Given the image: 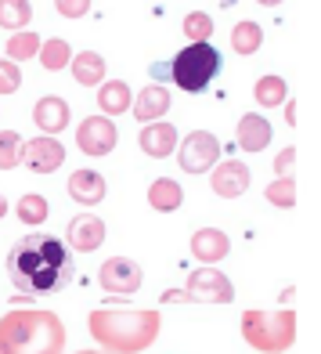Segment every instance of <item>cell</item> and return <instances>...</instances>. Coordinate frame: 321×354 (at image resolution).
Listing matches in <instances>:
<instances>
[{"instance_id": "6da1fadb", "label": "cell", "mask_w": 321, "mask_h": 354, "mask_svg": "<svg viewBox=\"0 0 321 354\" xmlns=\"http://www.w3.org/2000/svg\"><path fill=\"white\" fill-rule=\"evenodd\" d=\"M8 275L22 293H58L76 275L69 246L55 235H26L8 253Z\"/></svg>"}, {"instance_id": "7a4b0ae2", "label": "cell", "mask_w": 321, "mask_h": 354, "mask_svg": "<svg viewBox=\"0 0 321 354\" xmlns=\"http://www.w3.org/2000/svg\"><path fill=\"white\" fill-rule=\"evenodd\" d=\"M87 329L101 344V354H141L159 340L163 315L155 308H98L87 315Z\"/></svg>"}, {"instance_id": "3957f363", "label": "cell", "mask_w": 321, "mask_h": 354, "mask_svg": "<svg viewBox=\"0 0 321 354\" xmlns=\"http://www.w3.org/2000/svg\"><path fill=\"white\" fill-rule=\"evenodd\" d=\"M66 326L55 311L22 308L0 318V354H61Z\"/></svg>"}, {"instance_id": "277c9868", "label": "cell", "mask_w": 321, "mask_h": 354, "mask_svg": "<svg viewBox=\"0 0 321 354\" xmlns=\"http://www.w3.org/2000/svg\"><path fill=\"white\" fill-rule=\"evenodd\" d=\"M242 336L260 354H285L296 344V311L293 308H282V311L253 308L242 315Z\"/></svg>"}, {"instance_id": "5b68a950", "label": "cell", "mask_w": 321, "mask_h": 354, "mask_svg": "<svg viewBox=\"0 0 321 354\" xmlns=\"http://www.w3.org/2000/svg\"><path fill=\"white\" fill-rule=\"evenodd\" d=\"M220 73V55L210 44H188L170 58V84H177L184 94H202Z\"/></svg>"}, {"instance_id": "8992f818", "label": "cell", "mask_w": 321, "mask_h": 354, "mask_svg": "<svg viewBox=\"0 0 321 354\" xmlns=\"http://www.w3.org/2000/svg\"><path fill=\"white\" fill-rule=\"evenodd\" d=\"M181 293H184L188 304H202V308H210V304H231L235 300V286H231V279L224 275L220 268H199V271H191V275H188Z\"/></svg>"}, {"instance_id": "52a82bcc", "label": "cell", "mask_w": 321, "mask_h": 354, "mask_svg": "<svg viewBox=\"0 0 321 354\" xmlns=\"http://www.w3.org/2000/svg\"><path fill=\"white\" fill-rule=\"evenodd\" d=\"M220 141L210 131H191L184 141H177V167L184 174H206L217 167Z\"/></svg>"}, {"instance_id": "ba28073f", "label": "cell", "mask_w": 321, "mask_h": 354, "mask_svg": "<svg viewBox=\"0 0 321 354\" xmlns=\"http://www.w3.org/2000/svg\"><path fill=\"white\" fill-rule=\"evenodd\" d=\"M116 141H119V131H116V123H112L108 116H87L84 123L76 127V149L90 156V159H101L108 156L112 149H116Z\"/></svg>"}, {"instance_id": "9c48e42d", "label": "cell", "mask_w": 321, "mask_h": 354, "mask_svg": "<svg viewBox=\"0 0 321 354\" xmlns=\"http://www.w3.org/2000/svg\"><path fill=\"white\" fill-rule=\"evenodd\" d=\"M144 282V271L137 261H130V257H108V261L101 264L98 271V286L105 289V293H119V297H134L137 289Z\"/></svg>"}, {"instance_id": "30bf717a", "label": "cell", "mask_w": 321, "mask_h": 354, "mask_svg": "<svg viewBox=\"0 0 321 354\" xmlns=\"http://www.w3.org/2000/svg\"><path fill=\"white\" fill-rule=\"evenodd\" d=\"M22 163L33 174H55L61 163H66V145L58 138H33L22 145Z\"/></svg>"}, {"instance_id": "8fae6325", "label": "cell", "mask_w": 321, "mask_h": 354, "mask_svg": "<svg viewBox=\"0 0 321 354\" xmlns=\"http://www.w3.org/2000/svg\"><path fill=\"white\" fill-rule=\"evenodd\" d=\"M105 221L101 217H94V214H76L69 221V228H66V243L69 250H79V253H94V250H101L105 243Z\"/></svg>"}, {"instance_id": "7c38bea8", "label": "cell", "mask_w": 321, "mask_h": 354, "mask_svg": "<svg viewBox=\"0 0 321 354\" xmlns=\"http://www.w3.org/2000/svg\"><path fill=\"white\" fill-rule=\"evenodd\" d=\"M228 253H231L228 232H220V228H199L195 235H191V257L202 261V268H217Z\"/></svg>"}, {"instance_id": "4fadbf2b", "label": "cell", "mask_w": 321, "mask_h": 354, "mask_svg": "<svg viewBox=\"0 0 321 354\" xmlns=\"http://www.w3.org/2000/svg\"><path fill=\"white\" fill-rule=\"evenodd\" d=\"M177 127L166 123V120H159V123H144V131L137 134V145H141V152L144 156H152V159H166L177 152Z\"/></svg>"}, {"instance_id": "5bb4252c", "label": "cell", "mask_w": 321, "mask_h": 354, "mask_svg": "<svg viewBox=\"0 0 321 354\" xmlns=\"http://www.w3.org/2000/svg\"><path fill=\"white\" fill-rule=\"evenodd\" d=\"M249 181H253L249 167L238 163V159H228V163H217V170L210 177V188L217 192L220 199H238L249 188Z\"/></svg>"}, {"instance_id": "9a60e30c", "label": "cell", "mask_w": 321, "mask_h": 354, "mask_svg": "<svg viewBox=\"0 0 321 354\" xmlns=\"http://www.w3.org/2000/svg\"><path fill=\"white\" fill-rule=\"evenodd\" d=\"M33 123L40 127L43 138H55L69 127V105L58 94H43V98L33 105Z\"/></svg>"}, {"instance_id": "2e32d148", "label": "cell", "mask_w": 321, "mask_h": 354, "mask_svg": "<svg viewBox=\"0 0 321 354\" xmlns=\"http://www.w3.org/2000/svg\"><path fill=\"white\" fill-rule=\"evenodd\" d=\"M66 192H69V199L79 203V206H98L105 199L108 185H105V177L98 170H72Z\"/></svg>"}, {"instance_id": "e0dca14e", "label": "cell", "mask_w": 321, "mask_h": 354, "mask_svg": "<svg viewBox=\"0 0 321 354\" xmlns=\"http://www.w3.org/2000/svg\"><path fill=\"white\" fill-rule=\"evenodd\" d=\"M173 98H170V91L166 87H159V84H148L137 98H134V120L137 123H159L170 112Z\"/></svg>"}, {"instance_id": "ac0fdd59", "label": "cell", "mask_w": 321, "mask_h": 354, "mask_svg": "<svg viewBox=\"0 0 321 354\" xmlns=\"http://www.w3.org/2000/svg\"><path fill=\"white\" fill-rule=\"evenodd\" d=\"M271 123L267 116H260V112H246L242 120H238V149H246L249 156L256 152H264L267 145H271Z\"/></svg>"}, {"instance_id": "d6986e66", "label": "cell", "mask_w": 321, "mask_h": 354, "mask_svg": "<svg viewBox=\"0 0 321 354\" xmlns=\"http://www.w3.org/2000/svg\"><path fill=\"white\" fill-rule=\"evenodd\" d=\"M98 105H101V116H123V112H130L134 98H130V84L126 80H101L98 87Z\"/></svg>"}, {"instance_id": "ffe728a7", "label": "cell", "mask_w": 321, "mask_h": 354, "mask_svg": "<svg viewBox=\"0 0 321 354\" xmlns=\"http://www.w3.org/2000/svg\"><path fill=\"white\" fill-rule=\"evenodd\" d=\"M181 203H184V192L173 177H155V181L148 185V206L152 210L173 214V210H181Z\"/></svg>"}, {"instance_id": "44dd1931", "label": "cell", "mask_w": 321, "mask_h": 354, "mask_svg": "<svg viewBox=\"0 0 321 354\" xmlns=\"http://www.w3.org/2000/svg\"><path fill=\"white\" fill-rule=\"evenodd\" d=\"M105 58L98 51H79L72 58V76L79 87H101V76H105Z\"/></svg>"}, {"instance_id": "7402d4cb", "label": "cell", "mask_w": 321, "mask_h": 354, "mask_svg": "<svg viewBox=\"0 0 321 354\" xmlns=\"http://www.w3.org/2000/svg\"><path fill=\"white\" fill-rule=\"evenodd\" d=\"M253 98L256 105H264V109H275V105H285L289 102V87H285V80L275 76V73H267L256 80V87H253Z\"/></svg>"}, {"instance_id": "603a6c76", "label": "cell", "mask_w": 321, "mask_h": 354, "mask_svg": "<svg viewBox=\"0 0 321 354\" xmlns=\"http://www.w3.org/2000/svg\"><path fill=\"white\" fill-rule=\"evenodd\" d=\"M37 58H40V66H43L47 73H61V69H66L69 62H72V47H69V40L51 37V40H43V44H40Z\"/></svg>"}, {"instance_id": "cb8c5ba5", "label": "cell", "mask_w": 321, "mask_h": 354, "mask_svg": "<svg viewBox=\"0 0 321 354\" xmlns=\"http://www.w3.org/2000/svg\"><path fill=\"white\" fill-rule=\"evenodd\" d=\"M260 44H264V29L256 26L253 19H242V22L231 29V47H235V55L249 58V55L260 51Z\"/></svg>"}, {"instance_id": "d4e9b609", "label": "cell", "mask_w": 321, "mask_h": 354, "mask_svg": "<svg viewBox=\"0 0 321 354\" xmlns=\"http://www.w3.org/2000/svg\"><path fill=\"white\" fill-rule=\"evenodd\" d=\"M33 19V4L29 0H0V29L8 33H22Z\"/></svg>"}, {"instance_id": "484cf974", "label": "cell", "mask_w": 321, "mask_h": 354, "mask_svg": "<svg viewBox=\"0 0 321 354\" xmlns=\"http://www.w3.org/2000/svg\"><path fill=\"white\" fill-rule=\"evenodd\" d=\"M14 214H19V221H26L29 228H37V224L47 221V214H51V206H47L43 196H37V192H26V196L14 203Z\"/></svg>"}, {"instance_id": "4316f807", "label": "cell", "mask_w": 321, "mask_h": 354, "mask_svg": "<svg viewBox=\"0 0 321 354\" xmlns=\"http://www.w3.org/2000/svg\"><path fill=\"white\" fill-rule=\"evenodd\" d=\"M264 199L278 210H293L296 206V177H275L267 188H264Z\"/></svg>"}, {"instance_id": "83f0119b", "label": "cell", "mask_w": 321, "mask_h": 354, "mask_svg": "<svg viewBox=\"0 0 321 354\" xmlns=\"http://www.w3.org/2000/svg\"><path fill=\"white\" fill-rule=\"evenodd\" d=\"M40 37L37 33H29V29H22V33H11V40H8V62H14V66H19V62H26V58H37V51H40Z\"/></svg>"}, {"instance_id": "f1b7e54d", "label": "cell", "mask_w": 321, "mask_h": 354, "mask_svg": "<svg viewBox=\"0 0 321 354\" xmlns=\"http://www.w3.org/2000/svg\"><path fill=\"white\" fill-rule=\"evenodd\" d=\"M213 19L206 11H188V19H184V37H188V44H210V37H213Z\"/></svg>"}, {"instance_id": "f546056e", "label": "cell", "mask_w": 321, "mask_h": 354, "mask_svg": "<svg viewBox=\"0 0 321 354\" xmlns=\"http://www.w3.org/2000/svg\"><path fill=\"white\" fill-rule=\"evenodd\" d=\"M22 145L19 131H0V170H14L22 163Z\"/></svg>"}, {"instance_id": "4dcf8cb0", "label": "cell", "mask_w": 321, "mask_h": 354, "mask_svg": "<svg viewBox=\"0 0 321 354\" xmlns=\"http://www.w3.org/2000/svg\"><path fill=\"white\" fill-rule=\"evenodd\" d=\"M19 87H22V69L14 62L0 58V94H14Z\"/></svg>"}, {"instance_id": "1f68e13d", "label": "cell", "mask_w": 321, "mask_h": 354, "mask_svg": "<svg viewBox=\"0 0 321 354\" xmlns=\"http://www.w3.org/2000/svg\"><path fill=\"white\" fill-rule=\"evenodd\" d=\"M55 8L61 19H84L90 11V0H55Z\"/></svg>"}, {"instance_id": "d6a6232c", "label": "cell", "mask_w": 321, "mask_h": 354, "mask_svg": "<svg viewBox=\"0 0 321 354\" xmlns=\"http://www.w3.org/2000/svg\"><path fill=\"white\" fill-rule=\"evenodd\" d=\"M293 167H296V149L293 145H285L275 159V177H293Z\"/></svg>"}, {"instance_id": "836d02e7", "label": "cell", "mask_w": 321, "mask_h": 354, "mask_svg": "<svg viewBox=\"0 0 321 354\" xmlns=\"http://www.w3.org/2000/svg\"><path fill=\"white\" fill-rule=\"evenodd\" d=\"M148 73L155 76V84H159V87H163V84H166V80H170V62H155V66H152Z\"/></svg>"}, {"instance_id": "e575fe53", "label": "cell", "mask_w": 321, "mask_h": 354, "mask_svg": "<svg viewBox=\"0 0 321 354\" xmlns=\"http://www.w3.org/2000/svg\"><path fill=\"white\" fill-rule=\"evenodd\" d=\"M285 123L296 127V102H285Z\"/></svg>"}, {"instance_id": "d590c367", "label": "cell", "mask_w": 321, "mask_h": 354, "mask_svg": "<svg viewBox=\"0 0 321 354\" xmlns=\"http://www.w3.org/2000/svg\"><path fill=\"white\" fill-rule=\"evenodd\" d=\"M256 4H260V8H278L282 0H256Z\"/></svg>"}, {"instance_id": "8d00e7d4", "label": "cell", "mask_w": 321, "mask_h": 354, "mask_svg": "<svg viewBox=\"0 0 321 354\" xmlns=\"http://www.w3.org/2000/svg\"><path fill=\"white\" fill-rule=\"evenodd\" d=\"M4 214H8V199L0 196V221H4Z\"/></svg>"}, {"instance_id": "74e56055", "label": "cell", "mask_w": 321, "mask_h": 354, "mask_svg": "<svg viewBox=\"0 0 321 354\" xmlns=\"http://www.w3.org/2000/svg\"><path fill=\"white\" fill-rule=\"evenodd\" d=\"M76 354H101V351H76Z\"/></svg>"}]
</instances>
